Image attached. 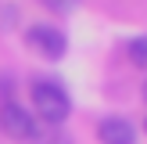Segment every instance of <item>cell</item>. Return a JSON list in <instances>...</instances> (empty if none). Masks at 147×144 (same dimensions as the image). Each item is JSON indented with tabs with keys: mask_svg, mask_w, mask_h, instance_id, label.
Returning a JSON list of instances; mask_svg holds the SVG:
<instances>
[{
	"mask_svg": "<svg viewBox=\"0 0 147 144\" xmlns=\"http://www.w3.org/2000/svg\"><path fill=\"white\" fill-rule=\"evenodd\" d=\"M32 105H36V112H40V119L50 122V126H61V122L72 115V101H68V94H65L57 83H50V79L32 83Z\"/></svg>",
	"mask_w": 147,
	"mask_h": 144,
	"instance_id": "obj_1",
	"label": "cell"
},
{
	"mask_svg": "<svg viewBox=\"0 0 147 144\" xmlns=\"http://www.w3.org/2000/svg\"><path fill=\"white\" fill-rule=\"evenodd\" d=\"M25 47L32 50V54L47 58V61H61L65 50H68V40H65V33L57 25H47V22H40V25H32L25 33Z\"/></svg>",
	"mask_w": 147,
	"mask_h": 144,
	"instance_id": "obj_2",
	"label": "cell"
},
{
	"mask_svg": "<svg viewBox=\"0 0 147 144\" xmlns=\"http://www.w3.org/2000/svg\"><path fill=\"white\" fill-rule=\"evenodd\" d=\"M32 126H36L32 115H29L18 101H4V105H0V133L4 137H11V141H29Z\"/></svg>",
	"mask_w": 147,
	"mask_h": 144,
	"instance_id": "obj_3",
	"label": "cell"
},
{
	"mask_svg": "<svg viewBox=\"0 0 147 144\" xmlns=\"http://www.w3.org/2000/svg\"><path fill=\"white\" fill-rule=\"evenodd\" d=\"M97 137L100 144H136V126L122 115H108L97 122Z\"/></svg>",
	"mask_w": 147,
	"mask_h": 144,
	"instance_id": "obj_4",
	"label": "cell"
},
{
	"mask_svg": "<svg viewBox=\"0 0 147 144\" xmlns=\"http://www.w3.org/2000/svg\"><path fill=\"white\" fill-rule=\"evenodd\" d=\"M65 133L57 126H50V122H43V126H32V133H29V144H61Z\"/></svg>",
	"mask_w": 147,
	"mask_h": 144,
	"instance_id": "obj_5",
	"label": "cell"
},
{
	"mask_svg": "<svg viewBox=\"0 0 147 144\" xmlns=\"http://www.w3.org/2000/svg\"><path fill=\"white\" fill-rule=\"evenodd\" d=\"M126 54L133 65H140V69H147V33L144 36H133V40L126 43Z\"/></svg>",
	"mask_w": 147,
	"mask_h": 144,
	"instance_id": "obj_6",
	"label": "cell"
},
{
	"mask_svg": "<svg viewBox=\"0 0 147 144\" xmlns=\"http://www.w3.org/2000/svg\"><path fill=\"white\" fill-rule=\"evenodd\" d=\"M43 7H47V11H54V14H68L72 7L79 4V0H40Z\"/></svg>",
	"mask_w": 147,
	"mask_h": 144,
	"instance_id": "obj_7",
	"label": "cell"
},
{
	"mask_svg": "<svg viewBox=\"0 0 147 144\" xmlns=\"http://www.w3.org/2000/svg\"><path fill=\"white\" fill-rule=\"evenodd\" d=\"M144 101H147V79H144Z\"/></svg>",
	"mask_w": 147,
	"mask_h": 144,
	"instance_id": "obj_8",
	"label": "cell"
},
{
	"mask_svg": "<svg viewBox=\"0 0 147 144\" xmlns=\"http://www.w3.org/2000/svg\"><path fill=\"white\" fill-rule=\"evenodd\" d=\"M144 130H147V122H144Z\"/></svg>",
	"mask_w": 147,
	"mask_h": 144,
	"instance_id": "obj_9",
	"label": "cell"
}]
</instances>
